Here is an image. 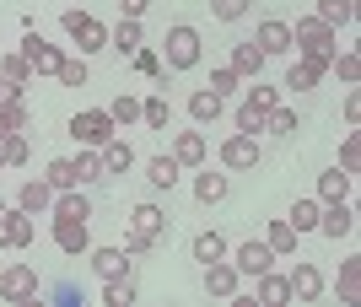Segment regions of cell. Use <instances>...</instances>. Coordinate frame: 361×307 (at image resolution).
Wrapping results in <instances>:
<instances>
[{
    "label": "cell",
    "instance_id": "7dc6e473",
    "mask_svg": "<svg viewBox=\"0 0 361 307\" xmlns=\"http://www.w3.org/2000/svg\"><path fill=\"white\" fill-rule=\"evenodd\" d=\"M334 168H345V173H356V168H361V135H356V130L340 140V162H334Z\"/></svg>",
    "mask_w": 361,
    "mask_h": 307
},
{
    "label": "cell",
    "instance_id": "cb8c5ba5",
    "mask_svg": "<svg viewBox=\"0 0 361 307\" xmlns=\"http://www.w3.org/2000/svg\"><path fill=\"white\" fill-rule=\"evenodd\" d=\"M16 205H22L27 215H44L49 205H54V189H49L44 178H27V184H22V194H16Z\"/></svg>",
    "mask_w": 361,
    "mask_h": 307
},
{
    "label": "cell",
    "instance_id": "f35d334b",
    "mask_svg": "<svg viewBox=\"0 0 361 307\" xmlns=\"http://www.w3.org/2000/svg\"><path fill=\"white\" fill-rule=\"evenodd\" d=\"M264 135H297V108H270V113H264Z\"/></svg>",
    "mask_w": 361,
    "mask_h": 307
},
{
    "label": "cell",
    "instance_id": "7a4b0ae2",
    "mask_svg": "<svg viewBox=\"0 0 361 307\" xmlns=\"http://www.w3.org/2000/svg\"><path fill=\"white\" fill-rule=\"evenodd\" d=\"M71 135L81 140V146H92V151H103L108 140L119 135V124H114V113H108V108H81V113L71 119Z\"/></svg>",
    "mask_w": 361,
    "mask_h": 307
},
{
    "label": "cell",
    "instance_id": "e575fe53",
    "mask_svg": "<svg viewBox=\"0 0 361 307\" xmlns=\"http://www.w3.org/2000/svg\"><path fill=\"white\" fill-rule=\"evenodd\" d=\"M0 76L16 81V87H27V81H32V65L22 60V49H6V54H0Z\"/></svg>",
    "mask_w": 361,
    "mask_h": 307
},
{
    "label": "cell",
    "instance_id": "9a60e30c",
    "mask_svg": "<svg viewBox=\"0 0 361 307\" xmlns=\"http://www.w3.org/2000/svg\"><path fill=\"white\" fill-rule=\"evenodd\" d=\"M92 270H97V280H124V275H135V264H130V253H124V248H92Z\"/></svg>",
    "mask_w": 361,
    "mask_h": 307
},
{
    "label": "cell",
    "instance_id": "7bdbcfd3",
    "mask_svg": "<svg viewBox=\"0 0 361 307\" xmlns=\"http://www.w3.org/2000/svg\"><path fill=\"white\" fill-rule=\"evenodd\" d=\"M318 81H324V76H313L302 60H291V70H286V92H313Z\"/></svg>",
    "mask_w": 361,
    "mask_h": 307
},
{
    "label": "cell",
    "instance_id": "11a10c76",
    "mask_svg": "<svg viewBox=\"0 0 361 307\" xmlns=\"http://www.w3.org/2000/svg\"><path fill=\"white\" fill-rule=\"evenodd\" d=\"M114 6H119V16H135V22H140V16H146V6H151V0H114Z\"/></svg>",
    "mask_w": 361,
    "mask_h": 307
},
{
    "label": "cell",
    "instance_id": "f5cc1de1",
    "mask_svg": "<svg viewBox=\"0 0 361 307\" xmlns=\"http://www.w3.org/2000/svg\"><path fill=\"white\" fill-rule=\"evenodd\" d=\"M22 92H27V87H16V81H6V76H0V108H11V103H27Z\"/></svg>",
    "mask_w": 361,
    "mask_h": 307
},
{
    "label": "cell",
    "instance_id": "816d5d0a",
    "mask_svg": "<svg viewBox=\"0 0 361 307\" xmlns=\"http://www.w3.org/2000/svg\"><path fill=\"white\" fill-rule=\"evenodd\" d=\"M248 103H259L264 113H270V108H281V87H270V81H254V92H248Z\"/></svg>",
    "mask_w": 361,
    "mask_h": 307
},
{
    "label": "cell",
    "instance_id": "83f0119b",
    "mask_svg": "<svg viewBox=\"0 0 361 307\" xmlns=\"http://www.w3.org/2000/svg\"><path fill=\"white\" fill-rule=\"evenodd\" d=\"M232 70H238V76H254V81H259V70H264V54H259L254 38H248V44H232Z\"/></svg>",
    "mask_w": 361,
    "mask_h": 307
},
{
    "label": "cell",
    "instance_id": "681fc988",
    "mask_svg": "<svg viewBox=\"0 0 361 307\" xmlns=\"http://www.w3.org/2000/svg\"><path fill=\"white\" fill-rule=\"evenodd\" d=\"M297 60L313 70V76H324L329 70V60H334V49H297Z\"/></svg>",
    "mask_w": 361,
    "mask_h": 307
},
{
    "label": "cell",
    "instance_id": "8d00e7d4",
    "mask_svg": "<svg viewBox=\"0 0 361 307\" xmlns=\"http://www.w3.org/2000/svg\"><path fill=\"white\" fill-rule=\"evenodd\" d=\"M130 302H135V275L103 280V307H130Z\"/></svg>",
    "mask_w": 361,
    "mask_h": 307
},
{
    "label": "cell",
    "instance_id": "603a6c76",
    "mask_svg": "<svg viewBox=\"0 0 361 307\" xmlns=\"http://www.w3.org/2000/svg\"><path fill=\"white\" fill-rule=\"evenodd\" d=\"M49 211H54V215H65V221H92V200L81 194V189H60Z\"/></svg>",
    "mask_w": 361,
    "mask_h": 307
},
{
    "label": "cell",
    "instance_id": "bcb514c9",
    "mask_svg": "<svg viewBox=\"0 0 361 307\" xmlns=\"http://www.w3.org/2000/svg\"><path fill=\"white\" fill-rule=\"evenodd\" d=\"M248 6H254V0H211V16L216 22H243Z\"/></svg>",
    "mask_w": 361,
    "mask_h": 307
},
{
    "label": "cell",
    "instance_id": "ffe728a7",
    "mask_svg": "<svg viewBox=\"0 0 361 307\" xmlns=\"http://www.w3.org/2000/svg\"><path fill=\"white\" fill-rule=\"evenodd\" d=\"M173 156H178V168H205V156H211V146H205V135H173Z\"/></svg>",
    "mask_w": 361,
    "mask_h": 307
},
{
    "label": "cell",
    "instance_id": "f907efd6",
    "mask_svg": "<svg viewBox=\"0 0 361 307\" xmlns=\"http://www.w3.org/2000/svg\"><path fill=\"white\" fill-rule=\"evenodd\" d=\"M130 65H135L140 76H162V54H157V49H135V54H130Z\"/></svg>",
    "mask_w": 361,
    "mask_h": 307
},
{
    "label": "cell",
    "instance_id": "6da1fadb",
    "mask_svg": "<svg viewBox=\"0 0 361 307\" xmlns=\"http://www.w3.org/2000/svg\"><path fill=\"white\" fill-rule=\"evenodd\" d=\"M200 54H205V44H200V27H189V22H173L162 38V70H195Z\"/></svg>",
    "mask_w": 361,
    "mask_h": 307
},
{
    "label": "cell",
    "instance_id": "4316f807",
    "mask_svg": "<svg viewBox=\"0 0 361 307\" xmlns=\"http://www.w3.org/2000/svg\"><path fill=\"white\" fill-rule=\"evenodd\" d=\"M108 44L119 49V54H135V49L146 44V32H140V22H135V16H119V27L108 32Z\"/></svg>",
    "mask_w": 361,
    "mask_h": 307
},
{
    "label": "cell",
    "instance_id": "8fae6325",
    "mask_svg": "<svg viewBox=\"0 0 361 307\" xmlns=\"http://www.w3.org/2000/svg\"><path fill=\"white\" fill-rule=\"evenodd\" d=\"M130 232H140V237H151V243H162V237H167V211H162V205H151V200H140L135 211H130Z\"/></svg>",
    "mask_w": 361,
    "mask_h": 307
},
{
    "label": "cell",
    "instance_id": "8992f818",
    "mask_svg": "<svg viewBox=\"0 0 361 307\" xmlns=\"http://www.w3.org/2000/svg\"><path fill=\"white\" fill-rule=\"evenodd\" d=\"M60 22H65V32H71L75 44H81V54H92V49H108V27L97 22V16H87V11H65Z\"/></svg>",
    "mask_w": 361,
    "mask_h": 307
},
{
    "label": "cell",
    "instance_id": "4dcf8cb0",
    "mask_svg": "<svg viewBox=\"0 0 361 307\" xmlns=\"http://www.w3.org/2000/svg\"><path fill=\"white\" fill-rule=\"evenodd\" d=\"M27 124H32V108L27 103L0 108V140H6V135H27Z\"/></svg>",
    "mask_w": 361,
    "mask_h": 307
},
{
    "label": "cell",
    "instance_id": "f6af8a7d",
    "mask_svg": "<svg viewBox=\"0 0 361 307\" xmlns=\"http://www.w3.org/2000/svg\"><path fill=\"white\" fill-rule=\"evenodd\" d=\"M238 87H243V76H238V70H232V65H221V70H211V92L221 97V103H226V97H232V92H238Z\"/></svg>",
    "mask_w": 361,
    "mask_h": 307
},
{
    "label": "cell",
    "instance_id": "d590c367",
    "mask_svg": "<svg viewBox=\"0 0 361 307\" xmlns=\"http://www.w3.org/2000/svg\"><path fill=\"white\" fill-rule=\"evenodd\" d=\"M318 211H324V200H297V205H291L286 221L297 227V237H302V232H318Z\"/></svg>",
    "mask_w": 361,
    "mask_h": 307
},
{
    "label": "cell",
    "instance_id": "5b68a950",
    "mask_svg": "<svg viewBox=\"0 0 361 307\" xmlns=\"http://www.w3.org/2000/svg\"><path fill=\"white\" fill-rule=\"evenodd\" d=\"M0 296L16 302V307H27L32 296H38V270H32V264H6V270H0Z\"/></svg>",
    "mask_w": 361,
    "mask_h": 307
},
{
    "label": "cell",
    "instance_id": "f1b7e54d",
    "mask_svg": "<svg viewBox=\"0 0 361 307\" xmlns=\"http://www.w3.org/2000/svg\"><path fill=\"white\" fill-rule=\"evenodd\" d=\"M189 248H195V264H211V259H226V237H221V232H200V237H195V243H189Z\"/></svg>",
    "mask_w": 361,
    "mask_h": 307
},
{
    "label": "cell",
    "instance_id": "4fadbf2b",
    "mask_svg": "<svg viewBox=\"0 0 361 307\" xmlns=\"http://www.w3.org/2000/svg\"><path fill=\"white\" fill-rule=\"evenodd\" d=\"M232 264H238V275H264V270H275V253L270 243H238V253H232Z\"/></svg>",
    "mask_w": 361,
    "mask_h": 307
},
{
    "label": "cell",
    "instance_id": "60d3db41",
    "mask_svg": "<svg viewBox=\"0 0 361 307\" xmlns=\"http://www.w3.org/2000/svg\"><path fill=\"white\" fill-rule=\"evenodd\" d=\"M108 113H114V124H124V130H130V124L140 119V97H135V92H119L114 103H108Z\"/></svg>",
    "mask_w": 361,
    "mask_h": 307
},
{
    "label": "cell",
    "instance_id": "94428289",
    "mask_svg": "<svg viewBox=\"0 0 361 307\" xmlns=\"http://www.w3.org/2000/svg\"><path fill=\"white\" fill-rule=\"evenodd\" d=\"M0 270H6V264H0Z\"/></svg>",
    "mask_w": 361,
    "mask_h": 307
},
{
    "label": "cell",
    "instance_id": "ac0fdd59",
    "mask_svg": "<svg viewBox=\"0 0 361 307\" xmlns=\"http://www.w3.org/2000/svg\"><path fill=\"white\" fill-rule=\"evenodd\" d=\"M0 221H6V237H11V248H32V237H38V227H32V221H38V215H27L22 211V205H6V211H0Z\"/></svg>",
    "mask_w": 361,
    "mask_h": 307
},
{
    "label": "cell",
    "instance_id": "d6986e66",
    "mask_svg": "<svg viewBox=\"0 0 361 307\" xmlns=\"http://www.w3.org/2000/svg\"><path fill=\"white\" fill-rule=\"evenodd\" d=\"M350 189H356V173H345V168H329V173H318V194L313 200H350Z\"/></svg>",
    "mask_w": 361,
    "mask_h": 307
},
{
    "label": "cell",
    "instance_id": "2e32d148",
    "mask_svg": "<svg viewBox=\"0 0 361 307\" xmlns=\"http://www.w3.org/2000/svg\"><path fill=\"white\" fill-rule=\"evenodd\" d=\"M226 189H232L226 168H200V173H195V200H200V205H221Z\"/></svg>",
    "mask_w": 361,
    "mask_h": 307
},
{
    "label": "cell",
    "instance_id": "52a82bcc",
    "mask_svg": "<svg viewBox=\"0 0 361 307\" xmlns=\"http://www.w3.org/2000/svg\"><path fill=\"white\" fill-rule=\"evenodd\" d=\"M318 232L334 237V243L350 237V232H356V211H350V200H329V205H324V211H318Z\"/></svg>",
    "mask_w": 361,
    "mask_h": 307
},
{
    "label": "cell",
    "instance_id": "7c38bea8",
    "mask_svg": "<svg viewBox=\"0 0 361 307\" xmlns=\"http://www.w3.org/2000/svg\"><path fill=\"white\" fill-rule=\"evenodd\" d=\"M238 264H221V259H211L205 264V296H221V302H232L238 296Z\"/></svg>",
    "mask_w": 361,
    "mask_h": 307
},
{
    "label": "cell",
    "instance_id": "836d02e7",
    "mask_svg": "<svg viewBox=\"0 0 361 307\" xmlns=\"http://www.w3.org/2000/svg\"><path fill=\"white\" fill-rule=\"evenodd\" d=\"M334 292H340V302H356V296H361V259H345V264H340Z\"/></svg>",
    "mask_w": 361,
    "mask_h": 307
},
{
    "label": "cell",
    "instance_id": "d6a6232c",
    "mask_svg": "<svg viewBox=\"0 0 361 307\" xmlns=\"http://www.w3.org/2000/svg\"><path fill=\"white\" fill-rule=\"evenodd\" d=\"M44 184L54 189V194H60V189H81V184H75V168H71V156H54V162H49V168H44Z\"/></svg>",
    "mask_w": 361,
    "mask_h": 307
},
{
    "label": "cell",
    "instance_id": "d4e9b609",
    "mask_svg": "<svg viewBox=\"0 0 361 307\" xmlns=\"http://www.w3.org/2000/svg\"><path fill=\"white\" fill-rule=\"evenodd\" d=\"M71 168H75V184H81V189L108 178V173H103V151H92V146H81V156H71Z\"/></svg>",
    "mask_w": 361,
    "mask_h": 307
},
{
    "label": "cell",
    "instance_id": "c3c4849f",
    "mask_svg": "<svg viewBox=\"0 0 361 307\" xmlns=\"http://www.w3.org/2000/svg\"><path fill=\"white\" fill-rule=\"evenodd\" d=\"M0 156H6V168H22L27 162V135H6L0 140Z\"/></svg>",
    "mask_w": 361,
    "mask_h": 307
},
{
    "label": "cell",
    "instance_id": "91938a15",
    "mask_svg": "<svg viewBox=\"0 0 361 307\" xmlns=\"http://www.w3.org/2000/svg\"><path fill=\"white\" fill-rule=\"evenodd\" d=\"M0 211H6V200H0Z\"/></svg>",
    "mask_w": 361,
    "mask_h": 307
},
{
    "label": "cell",
    "instance_id": "30bf717a",
    "mask_svg": "<svg viewBox=\"0 0 361 307\" xmlns=\"http://www.w3.org/2000/svg\"><path fill=\"white\" fill-rule=\"evenodd\" d=\"M291 44H297V49H334V27H329V22H318V16L307 11V16H297Z\"/></svg>",
    "mask_w": 361,
    "mask_h": 307
},
{
    "label": "cell",
    "instance_id": "680465c9",
    "mask_svg": "<svg viewBox=\"0 0 361 307\" xmlns=\"http://www.w3.org/2000/svg\"><path fill=\"white\" fill-rule=\"evenodd\" d=\"M0 173H6V156H0Z\"/></svg>",
    "mask_w": 361,
    "mask_h": 307
},
{
    "label": "cell",
    "instance_id": "44dd1931",
    "mask_svg": "<svg viewBox=\"0 0 361 307\" xmlns=\"http://www.w3.org/2000/svg\"><path fill=\"white\" fill-rule=\"evenodd\" d=\"M130 168H135V151H130V140H124V135H114L103 146V173H108V178H124Z\"/></svg>",
    "mask_w": 361,
    "mask_h": 307
},
{
    "label": "cell",
    "instance_id": "277c9868",
    "mask_svg": "<svg viewBox=\"0 0 361 307\" xmlns=\"http://www.w3.org/2000/svg\"><path fill=\"white\" fill-rule=\"evenodd\" d=\"M22 60L32 65V76H60L65 54H60V49H54V44H49V38H44V32H38V27H32L27 38H22Z\"/></svg>",
    "mask_w": 361,
    "mask_h": 307
},
{
    "label": "cell",
    "instance_id": "484cf974",
    "mask_svg": "<svg viewBox=\"0 0 361 307\" xmlns=\"http://www.w3.org/2000/svg\"><path fill=\"white\" fill-rule=\"evenodd\" d=\"M318 22H329V27L334 32H340V27H350V22H356V0H318Z\"/></svg>",
    "mask_w": 361,
    "mask_h": 307
},
{
    "label": "cell",
    "instance_id": "9f6ffc18",
    "mask_svg": "<svg viewBox=\"0 0 361 307\" xmlns=\"http://www.w3.org/2000/svg\"><path fill=\"white\" fill-rule=\"evenodd\" d=\"M345 124H350V130L361 124V97L356 92H345Z\"/></svg>",
    "mask_w": 361,
    "mask_h": 307
},
{
    "label": "cell",
    "instance_id": "e0dca14e",
    "mask_svg": "<svg viewBox=\"0 0 361 307\" xmlns=\"http://www.w3.org/2000/svg\"><path fill=\"white\" fill-rule=\"evenodd\" d=\"M254 302H259V307H286V302H291V286H286V275H275V270L254 275Z\"/></svg>",
    "mask_w": 361,
    "mask_h": 307
},
{
    "label": "cell",
    "instance_id": "f546056e",
    "mask_svg": "<svg viewBox=\"0 0 361 307\" xmlns=\"http://www.w3.org/2000/svg\"><path fill=\"white\" fill-rule=\"evenodd\" d=\"M189 113H195L200 124H216V119L226 113V103H221V97L211 92V87H205V92H195V97H189Z\"/></svg>",
    "mask_w": 361,
    "mask_h": 307
},
{
    "label": "cell",
    "instance_id": "7402d4cb",
    "mask_svg": "<svg viewBox=\"0 0 361 307\" xmlns=\"http://www.w3.org/2000/svg\"><path fill=\"white\" fill-rule=\"evenodd\" d=\"M178 178H183V168H178V156H173V151H162V156H151V162H146V184L151 189H173Z\"/></svg>",
    "mask_w": 361,
    "mask_h": 307
},
{
    "label": "cell",
    "instance_id": "ab89813d",
    "mask_svg": "<svg viewBox=\"0 0 361 307\" xmlns=\"http://www.w3.org/2000/svg\"><path fill=\"white\" fill-rule=\"evenodd\" d=\"M238 135H264V108L248 103V97L238 103Z\"/></svg>",
    "mask_w": 361,
    "mask_h": 307
},
{
    "label": "cell",
    "instance_id": "74e56055",
    "mask_svg": "<svg viewBox=\"0 0 361 307\" xmlns=\"http://www.w3.org/2000/svg\"><path fill=\"white\" fill-rule=\"evenodd\" d=\"M329 70L345 81V87H356V81H361V54H356V49H340V54L329 60Z\"/></svg>",
    "mask_w": 361,
    "mask_h": 307
},
{
    "label": "cell",
    "instance_id": "1f68e13d",
    "mask_svg": "<svg viewBox=\"0 0 361 307\" xmlns=\"http://www.w3.org/2000/svg\"><path fill=\"white\" fill-rule=\"evenodd\" d=\"M264 243H270V253H275V259H281V253H297V227H291V221H270Z\"/></svg>",
    "mask_w": 361,
    "mask_h": 307
},
{
    "label": "cell",
    "instance_id": "3957f363",
    "mask_svg": "<svg viewBox=\"0 0 361 307\" xmlns=\"http://www.w3.org/2000/svg\"><path fill=\"white\" fill-rule=\"evenodd\" d=\"M259 162H264L259 135H226V140H221V168H226V173H254Z\"/></svg>",
    "mask_w": 361,
    "mask_h": 307
},
{
    "label": "cell",
    "instance_id": "ee69618b",
    "mask_svg": "<svg viewBox=\"0 0 361 307\" xmlns=\"http://www.w3.org/2000/svg\"><path fill=\"white\" fill-rule=\"evenodd\" d=\"M87 76H92V70H87V60H65L54 81H60V87H71V92H81V87H87Z\"/></svg>",
    "mask_w": 361,
    "mask_h": 307
},
{
    "label": "cell",
    "instance_id": "db71d44e",
    "mask_svg": "<svg viewBox=\"0 0 361 307\" xmlns=\"http://www.w3.org/2000/svg\"><path fill=\"white\" fill-rule=\"evenodd\" d=\"M151 237H140V232H124V253H130V259H135V253H151Z\"/></svg>",
    "mask_w": 361,
    "mask_h": 307
},
{
    "label": "cell",
    "instance_id": "6f0895ef",
    "mask_svg": "<svg viewBox=\"0 0 361 307\" xmlns=\"http://www.w3.org/2000/svg\"><path fill=\"white\" fill-rule=\"evenodd\" d=\"M0 248H11V237H6V221H0Z\"/></svg>",
    "mask_w": 361,
    "mask_h": 307
},
{
    "label": "cell",
    "instance_id": "9c48e42d",
    "mask_svg": "<svg viewBox=\"0 0 361 307\" xmlns=\"http://www.w3.org/2000/svg\"><path fill=\"white\" fill-rule=\"evenodd\" d=\"M254 44H259V54H264V60H270V54H286V49H297V44H291V22H281V16H264V22H259Z\"/></svg>",
    "mask_w": 361,
    "mask_h": 307
},
{
    "label": "cell",
    "instance_id": "ba28073f",
    "mask_svg": "<svg viewBox=\"0 0 361 307\" xmlns=\"http://www.w3.org/2000/svg\"><path fill=\"white\" fill-rule=\"evenodd\" d=\"M286 286H291V302H318V296H324V275H318V264H307V259L291 264Z\"/></svg>",
    "mask_w": 361,
    "mask_h": 307
},
{
    "label": "cell",
    "instance_id": "5bb4252c",
    "mask_svg": "<svg viewBox=\"0 0 361 307\" xmlns=\"http://www.w3.org/2000/svg\"><path fill=\"white\" fill-rule=\"evenodd\" d=\"M54 248H60V253H87V248H92V227H87V221H65V215H54Z\"/></svg>",
    "mask_w": 361,
    "mask_h": 307
},
{
    "label": "cell",
    "instance_id": "b9f144b4",
    "mask_svg": "<svg viewBox=\"0 0 361 307\" xmlns=\"http://www.w3.org/2000/svg\"><path fill=\"white\" fill-rule=\"evenodd\" d=\"M140 119H146L151 130H167V97H162V92L140 97Z\"/></svg>",
    "mask_w": 361,
    "mask_h": 307
}]
</instances>
